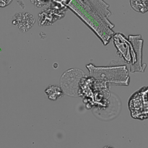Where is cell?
I'll return each mask as SVG.
<instances>
[{
	"mask_svg": "<svg viewBox=\"0 0 148 148\" xmlns=\"http://www.w3.org/2000/svg\"><path fill=\"white\" fill-rule=\"evenodd\" d=\"M90 75L95 79L113 82L116 85H128L130 77L125 66L116 67H95L93 65L87 66Z\"/></svg>",
	"mask_w": 148,
	"mask_h": 148,
	"instance_id": "cell-1",
	"label": "cell"
},
{
	"mask_svg": "<svg viewBox=\"0 0 148 148\" xmlns=\"http://www.w3.org/2000/svg\"><path fill=\"white\" fill-rule=\"evenodd\" d=\"M131 116L135 119H148V86H145L134 92L128 103Z\"/></svg>",
	"mask_w": 148,
	"mask_h": 148,
	"instance_id": "cell-2",
	"label": "cell"
},
{
	"mask_svg": "<svg viewBox=\"0 0 148 148\" xmlns=\"http://www.w3.org/2000/svg\"><path fill=\"white\" fill-rule=\"evenodd\" d=\"M35 21L33 16L27 12L17 13L12 18V24L23 32H27L30 30L34 25Z\"/></svg>",
	"mask_w": 148,
	"mask_h": 148,
	"instance_id": "cell-3",
	"label": "cell"
},
{
	"mask_svg": "<svg viewBox=\"0 0 148 148\" xmlns=\"http://www.w3.org/2000/svg\"><path fill=\"white\" fill-rule=\"evenodd\" d=\"M49 99L56 101L63 95V90L62 88L56 85H50L45 90Z\"/></svg>",
	"mask_w": 148,
	"mask_h": 148,
	"instance_id": "cell-4",
	"label": "cell"
},
{
	"mask_svg": "<svg viewBox=\"0 0 148 148\" xmlns=\"http://www.w3.org/2000/svg\"><path fill=\"white\" fill-rule=\"evenodd\" d=\"M130 5L137 12L143 14L148 11V0H130Z\"/></svg>",
	"mask_w": 148,
	"mask_h": 148,
	"instance_id": "cell-5",
	"label": "cell"
},
{
	"mask_svg": "<svg viewBox=\"0 0 148 148\" xmlns=\"http://www.w3.org/2000/svg\"><path fill=\"white\" fill-rule=\"evenodd\" d=\"M12 0H0V7H4L8 6Z\"/></svg>",
	"mask_w": 148,
	"mask_h": 148,
	"instance_id": "cell-6",
	"label": "cell"
}]
</instances>
